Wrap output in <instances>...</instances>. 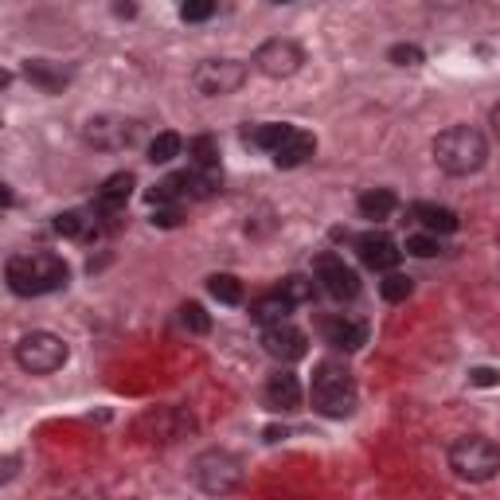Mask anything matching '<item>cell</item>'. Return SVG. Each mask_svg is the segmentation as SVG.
<instances>
[{"label": "cell", "instance_id": "6da1fadb", "mask_svg": "<svg viewBox=\"0 0 500 500\" xmlns=\"http://www.w3.org/2000/svg\"><path fill=\"white\" fill-rule=\"evenodd\" d=\"M4 278H8V290H13L16 297H39V293L63 290L67 278H71V270L59 254L36 250V254H16V258H8Z\"/></svg>", "mask_w": 500, "mask_h": 500}, {"label": "cell", "instance_id": "7a4b0ae2", "mask_svg": "<svg viewBox=\"0 0 500 500\" xmlns=\"http://www.w3.org/2000/svg\"><path fill=\"white\" fill-rule=\"evenodd\" d=\"M485 157H488V141L481 130H473V125H450V130H442L434 137V161H438V168L450 176L477 173V168L485 165Z\"/></svg>", "mask_w": 500, "mask_h": 500}, {"label": "cell", "instance_id": "3957f363", "mask_svg": "<svg viewBox=\"0 0 500 500\" xmlns=\"http://www.w3.org/2000/svg\"><path fill=\"white\" fill-rule=\"evenodd\" d=\"M313 407L325 419H344L356 411V383L340 364H321L313 376Z\"/></svg>", "mask_w": 500, "mask_h": 500}, {"label": "cell", "instance_id": "277c9868", "mask_svg": "<svg viewBox=\"0 0 500 500\" xmlns=\"http://www.w3.org/2000/svg\"><path fill=\"white\" fill-rule=\"evenodd\" d=\"M450 470L465 481H493L500 470V450L493 438L470 434V438H457L450 445Z\"/></svg>", "mask_w": 500, "mask_h": 500}, {"label": "cell", "instance_id": "5b68a950", "mask_svg": "<svg viewBox=\"0 0 500 500\" xmlns=\"http://www.w3.org/2000/svg\"><path fill=\"white\" fill-rule=\"evenodd\" d=\"M67 360H71L67 340L55 333H44V328L20 336V344H16V364L24 368L28 376H51V371H59Z\"/></svg>", "mask_w": 500, "mask_h": 500}, {"label": "cell", "instance_id": "8992f818", "mask_svg": "<svg viewBox=\"0 0 500 500\" xmlns=\"http://www.w3.org/2000/svg\"><path fill=\"white\" fill-rule=\"evenodd\" d=\"M191 477L204 493H231L242 485V462L227 450H204L191 462Z\"/></svg>", "mask_w": 500, "mask_h": 500}, {"label": "cell", "instance_id": "52a82bcc", "mask_svg": "<svg viewBox=\"0 0 500 500\" xmlns=\"http://www.w3.org/2000/svg\"><path fill=\"white\" fill-rule=\"evenodd\" d=\"M247 63L239 59H204L196 71H191V87H196L204 98H227L235 94L242 82H247Z\"/></svg>", "mask_w": 500, "mask_h": 500}, {"label": "cell", "instance_id": "ba28073f", "mask_svg": "<svg viewBox=\"0 0 500 500\" xmlns=\"http://www.w3.org/2000/svg\"><path fill=\"white\" fill-rule=\"evenodd\" d=\"M301 63H305V51L293 39H266L254 51V71L266 74V79H290V74L301 71Z\"/></svg>", "mask_w": 500, "mask_h": 500}, {"label": "cell", "instance_id": "9c48e42d", "mask_svg": "<svg viewBox=\"0 0 500 500\" xmlns=\"http://www.w3.org/2000/svg\"><path fill=\"white\" fill-rule=\"evenodd\" d=\"M184 430H191V414L180 407H157L137 422V434L148 442H176L184 438Z\"/></svg>", "mask_w": 500, "mask_h": 500}, {"label": "cell", "instance_id": "30bf717a", "mask_svg": "<svg viewBox=\"0 0 500 500\" xmlns=\"http://www.w3.org/2000/svg\"><path fill=\"white\" fill-rule=\"evenodd\" d=\"M317 282H321L325 293L336 297V301H352L360 293L356 270L344 266V258H336V254H321V258H317Z\"/></svg>", "mask_w": 500, "mask_h": 500}, {"label": "cell", "instance_id": "8fae6325", "mask_svg": "<svg viewBox=\"0 0 500 500\" xmlns=\"http://www.w3.org/2000/svg\"><path fill=\"white\" fill-rule=\"evenodd\" d=\"M356 254H360V262H364L368 270H379V274L395 270L399 258H403V250L395 247V239L383 235V231H368V235H360L356 239Z\"/></svg>", "mask_w": 500, "mask_h": 500}, {"label": "cell", "instance_id": "7c38bea8", "mask_svg": "<svg viewBox=\"0 0 500 500\" xmlns=\"http://www.w3.org/2000/svg\"><path fill=\"white\" fill-rule=\"evenodd\" d=\"M262 348H266V352H270L274 360H282V364H293V360H301L305 352H309V344H305V333H297L290 321L266 325Z\"/></svg>", "mask_w": 500, "mask_h": 500}, {"label": "cell", "instance_id": "4fadbf2b", "mask_svg": "<svg viewBox=\"0 0 500 500\" xmlns=\"http://www.w3.org/2000/svg\"><path fill=\"white\" fill-rule=\"evenodd\" d=\"M137 137V125L125 118H90L87 122V141L94 148H125Z\"/></svg>", "mask_w": 500, "mask_h": 500}, {"label": "cell", "instance_id": "5bb4252c", "mask_svg": "<svg viewBox=\"0 0 500 500\" xmlns=\"http://www.w3.org/2000/svg\"><path fill=\"white\" fill-rule=\"evenodd\" d=\"M321 333L333 348H340V352H356V348L368 344V325L360 321H348V317H325L321 321Z\"/></svg>", "mask_w": 500, "mask_h": 500}, {"label": "cell", "instance_id": "9a60e30c", "mask_svg": "<svg viewBox=\"0 0 500 500\" xmlns=\"http://www.w3.org/2000/svg\"><path fill=\"white\" fill-rule=\"evenodd\" d=\"M313 153H317V137L305 133V130H297V125H290V133H285L282 145L274 148V165H278V168H297V165L309 161Z\"/></svg>", "mask_w": 500, "mask_h": 500}, {"label": "cell", "instance_id": "2e32d148", "mask_svg": "<svg viewBox=\"0 0 500 500\" xmlns=\"http://www.w3.org/2000/svg\"><path fill=\"white\" fill-rule=\"evenodd\" d=\"M133 173H114L106 184L98 188V199H94V211L98 216H118V211L125 208V199L133 196Z\"/></svg>", "mask_w": 500, "mask_h": 500}, {"label": "cell", "instance_id": "e0dca14e", "mask_svg": "<svg viewBox=\"0 0 500 500\" xmlns=\"http://www.w3.org/2000/svg\"><path fill=\"white\" fill-rule=\"evenodd\" d=\"M266 403H270L274 411H297L301 407V383H297L293 371L270 376V383H266Z\"/></svg>", "mask_w": 500, "mask_h": 500}, {"label": "cell", "instance_id": "ac0fdd59", "mask_svg": "<svg viewBox=\"0 0 500 500\" xmlns=\"http://www.w3.org/2000/svg\"><path fill=\"white\" fill-rule=\"evenodd\" d=\"M24 74H28V82H36V87L47 94H59L71 82V71L63 67V63H47V59H28Z\"/></svg>", "mask_w": 500, "mask_h": 500}, {"label": "cell", "instance_id": "d6986e66", "mask_svg": "<svg viewBox=\"0 0 500 500\" xmlns=\"http://www.w3.org/2000/svg\"><path fill=\"white\" fill-rule=\"evenodd\" d=\"M411 216L419 219L430 235H450V231H457V216L450 208H442V204H427V199H419V204H411Z\"/></svg>", "mask_w": 500, "mask_h": 500}, {"label": "cell", "instance_id": "ffe728a7", "mask_svg": "<svg viewBox=\"0 0 500 500\" xmlns=\"http://www.w3.org/2000/svg\"><path fill=\"white\" fill-rule=\"evenodd\" d=\"M219 188H223L219 165L216 168H191V173H184V196H191V199H208V196H216Z\"/></svg>", "mask_w": 500, "mask_h": 500}, {"label": "cell", "instance_id": "44dd1931", "mask_svg": "<svg viewBox=\"0 0 500 500\" xmlns=\"http://www.w3.org/2000/svg\"><path fill=\"white\" fill-rule=\"evenodd\" d=\"M290 313H293V305L285 301L282 293L258 297V301L250 305V321H258V325H282V321H290Z\"/></svg>", "mask_w": 500, "mask_h": 500}, {"label": "cell", "instance_id": "7402d4cb", "mask_svg": "<svg viewBox=\"0 0 500 500\" xmlns=\"http://www.w3.org/2000/svg\"><path fill=\"white\" fill-rule=\"evenodd\" d=\"M395 208H399V199L391 188H376V191H364V196H360V216L364 219H387Z\"/></svg>", "mask_w": 500, "mask_h": 500}, {"label": "cell", "instance_id": "603a6c76", "mask_svg": "<svg viewBox=\"0 0 500 500\" xmlns=\"http://www.w3.org/2000/svg\"><path fill=\"white\" fill-rule=\"evenodd\" d=\"M55 231L67 239H90V235H98V223L90 216H82V211H63V216H55Z\"/></svg>", "mask_w": 500, "mask_h": 500}, {"label": "cell", "instance_id": "cb8c5ba5", "mask_svg": "<svg viewBox=\"0 0 500 500\" xmlns=\"http://www.w3.org/2000/svg\"><path fill=\"white\" fill-rule=\"evenodd\" d=\"M208 293L216 297V301H223V305H239L242 301V282L235 278V274H211Z\"/></svg>", "mask_w": 500, "mask_h": 500}, {"label": "cell", "instance_id": "d4e9b609", "mask_svg": "<svg viewBox=\"0 0 500 500\" xmlns=\"http://www.w3.org/2000/svg\"><path fill=\"white\" fill-rule=\"evenodd\" d=\"M285 133H290V125H285V122H266V125H254V130H247V141L254 148H266V153H274V148L282 145Z\"/></svg>", "mask_w": 500, "mask_h": 500}, {"label": "cell", "instance_id": "484cf974", "mask_svg": "<svg viewBox=\"0 0 500 500\" xmlns=\"http://www.w3.org/2000/svg\"><path fill=\"white\" fill-rule=\"evenodd\" d=\"M180 148H184V137L180 133H157L153 145H148V161L153 165H168L180 157Z\"/></svg>", "mask_w": 500, "mask_h": 500}, {"label": "cell", "instance_id": "4316f807", "mask_svg": "<svg viewBox=\"0 0 500 500\" xmlns=\"http://www.w3.org/2000/svg\"><path fill=\"white\" fill-rule=\"evenodd\" d=\"M278 293H282L290 305H305V301H313L317 282H309L305 274H290V278H285V282L278 285Z\"/></svg>", "mask_w": 500, "mask_h": 500}, {"label": "cell", "instance_id": "83f0119b", "mask_svg": "<svg viewBox=\"0 0 500 500\" xmlns=\"http://www.w3.org/2000/svg\"><path fill=\"white\" fill-rule=\"evenodd\" d=\"M411 290H414V282L407 278V274H399V270H387L383 274V282H379L383 301H407Z\"/></svg>", "mask_w": 500, "mask_h": 500}, {"label": "cell", "instance_id": "f1b7e54d", "mask_svg": "<svg viewBox=\"0 0 500 500\" xmlns=\"http://www.w3.org/2000/svg\"><path fill=\"white\" fill-rule=\"evenodd\" d=\"M188 153H191V161H196V168H216V165H219V145H216V137H191V141H188Z\"/></svg>", "mask_w": 500, "mask_h": 500}, {"label": "cell", "instance_id": "f546056e", "mask_svg": "<svg viewBox=\"0 0 500 500\" xmlns=\"http://www.w3.org/2000/svg\"><path fill=\"white\" fill-rule=\"evenodd\" d=\"M184 196V173H176V176H168L161 180L153 191H148V204L153 208H161V204H176V199Z\"/></svg>", "mask_w": 500, "mask_h": 500}, {"label": "cell", "instance_id": "4dcf8cb0", "mask_svg": "<svg viewBox=\"0 0 500 500\" xmlns=\"http://www.w3.org/2000/svg\"><path fill=\"white\" fill-rule=\"evenodd\" d=\"M180 321H184V328H191V333H199V336L211 328V317L204 313V305H199V301L180 305Z\"/></svg>", "mask_w": 500, "mask_h": 500}, {"label": "cell", "instance_id": "1f68e13d", "mask_svg": "<svg viewBox=\"0 0 500 500\" xmlns=\"http://www.w3.org/2000/svg\"><path fill=\"white\" fill-rule=\"evenodd\" d=\"M407 250L414 254V258H434L442 247H438V235H430V231H422V235H411L407 239Z\"/></svg>", "mask_w": 500, "mask_h": 500}, {"label": "cell", "instance_id": "d6a6232c", "mask_svg": "<svg viewBox=\"0 0 500 500\" xmlns=\"http://www.w3.org/2000/svg\"><path fill=\"white\" fill-rule=\"evenodd\" d=\"M211 13H216V0H184V4H180V16H184L188 24H199V20H208Z\"/></svg>", "mask_w": 500, "mask_h": 500}, {"label": "cell", "instance_id": "836d02e7", "mask_svg": "<svg viewBox=\"0 0 500 500\" xmlns=\"http://www.w3.org/2000/svg\"><path fill=\"white\" fill-rule=\"evenodd\" d=\"M387 59L395 63V67H419V63H422V51L414 47V44H395V47L387 51Z\"/></svg>", "mask_w": 500, "mask_h": 500}, {"label": "cell", "instance_id": "e575fe53", "mask_svg": "<svg viewBox=\"0 0 500 500\" xmlns=\"http://www.w3.org/2000/svg\"><path fill=\"white\" fill-rule=\"evenodd\" d=\"M153 223H157V227H176V223H180V208L161 204V208H157V216H153Z\"/></svg>", "mask_w": 500, "mask_h": 500}, {"label": "cell", "instance_id": "d590c367", "mask_svg": "<svg viewBox=\"0 0 500 500\" xmlns=\"http://www.w3.org/2000/svg\"><path fill=\"white\" fill-rule=\"evenodd\" d=\"M20 470V457H0V485H8Z\"/></svg>", "mask_w": 500, "mask_h": 500}, {"label": "cell", "instance_id": "8d00e7d4", "mask_svg": "<svg viewBox=\"0 0 500 500\" xmlns=\"http://www.w3.org/2000/svg\"><path fill=\"white\" fill-rule=\"evenodd\" d=\"M470 379L477 383V387H493V383H496V371H493V368H477V371H470Z\"/></svg>", "mask_w": 500, "mask_h": 500}, {"label": "cell", "instance_id": "74e56055", "mask_svg": "<svg viewBox=\"0 0 500 500\" xmlns=\"http://www.w3.org/2000/svg\"><path fill=\"white\" fill-rule=\"evenodd\" d=\"M282 438H285V430H278V427L266 430V442H282Z\"/></svg>", "mask_w": 500, "mask_h": 500}, {"label": "cell", "instance_id": "f35d334b", "mask_svg": "<svg viewBox=\"0 0 500 500\" xmlns=\"http://www.w3.org/2000/svg\"><path fill=\"white\" fill-rule=\"evenodd\" d=\"M8 79H13V74H8V71H0V90L8 87Z\"/></svg>", "mask_w": 500, "mask_h": 500}, {"label": "cell", "instance_id": "ab89813d", "mask_svg": "<svg viewBox=\"0 0 500 500\" xmlns=\"http://www.w3.org/2000/svg\"><path fill=\"white\" fill-rule=\"evenodd\" d=\"M4 204H8V188L0 184V208H4Z\"/></svg>", "mask_w": 500, "mask_h": 500}, {"label": "cell", "instance_id": "60d3db41", "mask_svg": "<svg viewBox=\"0 0 500 500\" xmlns=\"http://www.w3.org/2000/svg\"><path fill=\"white\" fill-rule=\"evenodd\" d=\"M274 4H290V0H274Z\"/></svg>", "mask_w": 500, "mask_h": 500}]
</instances>
